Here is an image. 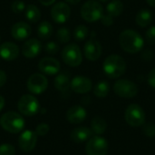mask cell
<instances>
[{
	"instance_id": "6da1fadb",
	"label": "cell",
	"mask_w": 155,
	"mask_h": 155,
	"mask_svg": "<svg viewBox=\"0 0 155 155\" xmlns=\"http://www.w3.org/2000/svg\"><path fill=\"white\" fill-rule=\"evenodd\" d=\"M119 45L124 52L136 54L143 50L144 40L138 32L133 29H126L119 35Z\"/></svg>"
},
{
	"instance_id": "7a4b0ae2",
	"label": "cell",
	"mask_w": 155,
	"mask_h": 155,
	"mask_svg": "<svg viewBox=\"0 0 155 155\" xmlns=\"http://www.w3.org/2000/svg\"><path fill=\"white\" fill-rule=\"evenodd\" d=\"M127 64L125 60L119 54H110L103 64L104 74L111 79H117L124 74Z\"/></svg>"
},
{
	"instance_id": "3957f363",
	"label": "cell",
	"mask_w": 155,
	"mask_h": 155,
	"mask_svg": "<svg viewBox=\"0 0 155 155\" xmlns=\"http://www.w3.org/2000/svg\"><path fill=\"white\" fill-rule=\"evenodd\" d=\"M25 124V123L23 116L15 112L5 113L0 118L1 127L10 134H18L22 132Z\"/></svg>"
},
{
	"instance_id": "277c9868",
	"label": "cell",
	"mask_w": 155,
	"mask_h": 155,
	"mask_svg": "<svg viewBox=\"0 0 155 155\" xmlns=\"http://www.w3.org/2000/svg\"><path fill=\"white\" fill-rule=\"evenodd\" d=\"M104 15L103 5L96 0H89L81 7V15L88 23H94L102 18Z\"/></svg>"
},
{
	"instance_id": "5b68a950",
	"label": "cell",
	"mask_w": 155,
	"mask_h": 155,
	"mask_svg": "<svg viewBox=\"0 0 155 155\" xmlns=\"http://www.w3.org/2000/svg\"><path fill=\"white\" fill-rule=\"evenodd\" d=\"M126 123L132 127H140L145 124V113L137 104H130L124 113Z\"/></svg>"
},
{
	"instance_id": "8992f818",
	"label": "cell",
	"mask_w": 155,
	"mask_h": 155,
	"mask_svg": "<svg viewBox=\"0 0 155 155\" xmlns=\"http://www.w3.org/2000/svg\"><path fill=\"white\" fill-rule=\"evenodd\" d=\"M62 59L69 66H79L83 61V54L80 47L76 44L67 45L62 51Z\"/></svg>"
},
{
	"instance_id": "52a82bcc",
	"label": "cell",
	"mask_w": 155,
	"mask_h": 155,
	"mask_svg": "<svg viewBox=\"0 0 155 155\" xmlns=\"http://www.w3.org/2000/svg\"><path fill=\"white\" fill-rule=\"evenodd\" d=\"M17 108L22 115L34 116L38 113L39 102L34 95L25 94L20 97L17 103Z\"/></svg>"
},
{
	"instance_id": "ba28073f",
	"label": "cell",
	"mask_w": 155,
	"mask_h": 155,
	"mask_svg": "<svg viewBox=\"0 0 155 155\" xmlns=\"http://www.w3.org/2000/svg\"><path fill=\"white\" fill-rule=\"evenodd\" d=\"M114 92L122 98H134L138 94V87L128 79H120L114 83Z\"/></svg>"
},
{
	"instance_id": "9c48e42d",
	"label": "cell",
	"mask_w": 155,
	"mask_h": 155,
	"mask_svg": "<svg viewBox=\"0 0 155 155\" xmlns=\"http://www.w3.org/2000/svg\"><path fill=\"white\" fill-rule=\"evenodd\" d=\"M85 152L87 155H106L108 153V143L100 135L91 137L86 143Z\"/></svg>"
},
{
	"instance_id": "30bf717a",
	"label": "cell",
	"mask_w": 155,
	"mask_h": 155,
	"mask_svg": "<svg viewBox=\"0 0 155 155\" xmlns=\"http://www.w3.org/2000/svg\"><path fill=\"white\" fill-rule=\"evenodd\" d=\"M48 86L47 78L42 74H32L26 83V87L28 91L34 94H41L44 93Z\"/></svg>"
},
{
	"instance_id": "8fae6325",
	"label": "cell",
	"mask_w": 155,
	"mask_h": 155,
	"mask_svg": "<svg viewBox=\"0 0 155 155\" xmlns=\"http://www.w3.org/2000/svg\"><path fill=\"white\" fill-rule=\"evenodd\" d=\"M71 15V9L69 5L64 2L56 3L51 9V17L52 19L58 24L65 23Z\"/></svg>"
},
{
	"instance_id": "7c38bea8",
	"label": "cell",
	"mask_w": 155,
	"mask_h": 155,
	"mask_svg": "<svg viewBox=\"0 0 155 155\" xmlns=\"http://www.w3.org/2000/svg\"><path fill=\"white\" fill-rule=\"evenodd\" d=\"M37 143V134L30 130L23 132L18 138V145L21 151L25 153L32 152Z\"/></svg>"
},
{
	"instance_id": "4fadbf2b",
	"label": "cell",
	"mask_w": 155,
	"mask_h": 155,
	"mask_svg": "<svg viewBox=\"0 0 155 155\" xmlns=\"http://www.w3.org/2000/svg\"><path fill=\"white\" fill-rule=\"evenodd\" d=\"M84 56L89 61H97L102 55V45L94 36L84 46Z\"/></svg>"
},
{
	"instance_id": "5bb4252c",
	"label": "cell",
	"mask_w": 155,
	"mask_h": 155,
	"mask_svg": "<svg viewBox=\"0 0 155 155\" xmlns=\"http://www.w3.org/2000/svg\"><path fill=\"white\" fill-rule=\"evenodd\" d=\"M71 89L76 93V94H87L89 93L93 88V83L90 78L78 75L73 78V80L70 83Z\"/></svg>"
},
{
	"instance_id": "9a60e30c",
	"label": "cell",
	"mask_w": 155,
	"mask_h": 155,
	"mask_svg": "<svg viewBox=\"0 0 155 155\" xmlns=\"http://www.w3.org/2000/svg\"><path fill=\"white\" fill-rule=\"evenodd\" d=\"M39 70L48 75L56 74L60 70V63L58 60L53 57H44L38 63Z\"/></svg>"
},
{
	"instance_id": "2e32d148",
	"label": "cell",
	"mask_w": 155,
	"mask_h": 155,
	"mask_svg": "<svg viewBox=\"0 0 155 155\" xmlns=\"http://www.w3.org/2000/svg\"><path fill=\"white\" fill-rule=\"evenodd\" d=\"M42 50V44L35 38H31L25 42L22 46V54L25 57L32 59L37 56Z\"/></svg>"
},
{
	"instance_id": "e0dca14e",
	"label": "cell",
	"mask_w": 155,
	"mask_h": 155,
	"mask_svg": "<svg viewBox=\"0 0 155 155\" xmlns=\"http://www.w3.org/2000/svg\"><path fill=\"white\" fill-rule=\"evenodd\" d=\"M87 116L86 110L81 105H74L66 112V119L70 124H78L83 123Z\"/></svg>"
},
{
	"instance_id": "ac0fdd59",
	"label": "cell",
	"mask_w": 155,
	"mask_h": 155,
	"mask_svg": "<svg viewBox=\"0 0 155 155\" xmlns=\"http://www.w3.org/2000/svg\"><path fill=\"white\" fill-rule=\"evenodd\" d=\"M19 47L13 42H5L0 45V56L5 61H13L19 55Z\"/></svg>"
},
{
	"instance_id": "d6986e66",
	"label": "cell",
	"mask_w": 155,
	"mask_h": 155,
	"mask_svg": "<svg viewBox=\"0 0 155 155\" xmlns=\"http://www.w3.org/2000/svg\"><path fill=\"white\" fill-rule=\"evenodd\" d=\"M31 26L25 22H17L11 28L12 36L18 41L27 38L31 35Z\"/></svg>"
},
{
	"instance_id": "ffe728a7",
	"label": "cell",
	"mask_w": 155,
	"mask_h": 155,
	"mask_svg": "<svg viewBox=\"0 0 155 155\" xmlns=\"http://www.w3.org/2000/svg\"><path fill=\"white\" fill-rule=\"evenodd\" d=\"M93 134H94L90 128L85 126H80L72 130L70 134V139L75 143H82L88 141Z\"/></svg>"
},
{
	"instance_id": "44dd1931",
	"label": "cell",
	"mask_w": 155,
	"mask_h": 155,
	"mask_svg": "<svg viewBox=\"0 0 155 155\" xmlns=\"http://www.w3.org/2000/svg\"><path fill=\"white\" fill-rule=\"evenodd\" d=\"M70 83L71 81L69 74L64 72L56 75V77L54 78V84L56 90L60 91L61 93H66L70 88Z\"/></svg>"
},
{
	"instance_id": "7402d4cb",
	"label": "cell",
	"mask_w": 155,
	"mask_h": 155,
	"mask_svg": "<svg viewBox=\"0 0 155 155\" xmlns=\"http://www.w3.org/2000/svg\"><path fill=\"white\" fill-rule=\"evenodd\" d=\"M153 12L149 9H141L136 16H135V22L137 24V25H139L140 27H147L153 21Z\"/></svg>"
},
{
	"instance_id": "603a6c76",
	"label": "cell",
	"mask_w": 155,
	"mask_h": 155,
	"mask_svg": "<svg viewBox=\"0 0 155 155\" xmlns=\"http://www.w3.org/2000/svg\"><path fill=\"white\" fill-rule=\"evenodd\" d=\"M106 129H107V123L103 117L96 116L92 120L91 130H92L93 134H94L96 135H101L106 131Z\"/></svg>"
},
{
	"instance_id": "cb8c5ba5",
	"label": "cell",
	"mask_w": 155,
	"mask_h": 155,
	"mask_svg": "<svg viewBox=\"0 0 155 155\" xmlns=\"http://www.w3.org/2000/svg\"><path fill=\"white\" fill-rule=\"evenodd\" d=\"M53 34V26L48 21H43L37 27V35L43 40L50 38Z\"/></svg>"
},
{
	"instance_id": "d4e9b609",
	"label": "cell",
	"mask_w": 155,
	"mask_h": 155,
	"mask_svg": "<svg viewBox=\"0 0 155 155\" xmlns=\"http://www.w3.org/2000/svg\"><path fill=\"white\" fill-rule=\"evenodd\" d=\"M124 4L121 0H112L106 6L107 13L114 17L119 16L124 11Z\"/></svg>"
},
{
	"instance_id": "484cf974",
	"label": "cell",
	"mask_w": 155,
	"mask_h": 155,
	"mask_svg": "<svg viewBox=\"0 0 155 155\" xmlns=\"http://www.w3.org/2000/svg\"><path fill=\"white\" fill-rule=\"evenodd\" d=\"M25 17L29 22L33 24L37 23L41 18V12L36 5H28L25 7Z\"/></svg>"
},
{
	"instance_id": "4316f807",
	"label": "cell",
	"mask_w": 155,
	"mask_h": 155,
	"mask_svg": "<svg viewBox=\"0 0 155 155\" xmlns=\"http://www.w3.org/2000/svg\"><path fill=\"white\" fill-rule=\"evenodd\" d=\"M109 92H110V84L106 81L98 82L94 88V94L98 98L106 97L108 95Z\"/></svg>"
},
{
	"instance_id": "83f0119b",
	"label": "cell",
	"mask_w": 155,
	"mask_h": 155,
	"mask_svg": "<svg viewBox=\"0 0 155 155\" xmlns=\"http://www.w3.org/2000/svg\"><path fill=\"white\" fill-rule=\"evenodd\" d=\"M88 33H89V31H88L87 26H85L84 25H79L75 27V29L74 31V37L77 41H83L87 37Z\"/></svg>"
},
{
	"instance_id": "f1b7e54d",
	"label": "cell",
	"mask_w": 155,
	"mask_h": 155,
	"mask_svg": "<svg viewBox=\"0 0 155 155\" xmlns=\"http://www.w3.org/2000/svg\"><path fill=\"white\" fill-rule=\"evenodd\" d=\"M71 34L67 27H62L56 32V39L61 44H66L70 41Z\"/></svg>"
},
{
	"instance_id": "f546056e",
	"label": "cell",
	"mask_w": 155,
	"mask_h": 155,
	"mask_svg": "<svg viewBox=\"0 0 155 155\" xmlns=\"http://www.w3.org/2000/svg\"><path fill=\"white\" fill-rule=\"evenodd\" d=\"M143 133L147 137H154L155 136V124L153 123L144 124L143 125Z\"/></svg>"
},
{
	"instance_id": "4dcf8cb0",
	"label": "cell",
	"mask_w": 155,
	"mask_h": 155,
	"mask_svg": "<svg viewBox=\"0 0 155 155\" xmlns=\"http://www.w3.org/2000/svg\"><path fill=\"white\" fill-rule=\"evenodd\" d=\"M15 148L9 143H3L0 145V155H15Z\"/></svg>"
},
{
	"instance_id": "1f68e13d",
	"label": "cell",
	"mask_w": 155,
	"mask_h": 155,
	"mask_svg": "<svg viewBox=\"0 0 155 155\" xmlns=\"http://www.w3.org/2000/svg\"><path fill=\"white\" fill-rule=\"evenodd\" d=\"M45 50L49 54H55L59 51V45L56 42L51 41L45 45Z\"/></svg>"
},
{
	"instance_id": "d6a6232c",
	"label": "cell",
	"mask_w": 155,
	"mask_h": 155,
	"mask_svg": "<svg viewBox=\"0 0 155 155\" xmlns=\"http://www.w3.org/2000/svg\"><path fill=\"white\" fill-rule=\"evenodd\" d=\"M11 9L14 13L15 14H20L25 9V5L23 1L21 0H15L12 3L11 5Z\"/></svg>"
},
{
	"instance_id": "836d02e7",
	"label": "cell",
	"mask_w": 155,
	"mask_h": 155,
	"mask_svg": "<svg viewBox=\"0 0 155 155\" xmlns=\"http://www.w3.org/2000/svg\"><path fill=\"white\" fill-rule=\"evenodd\" d=\"M145 40L151 45H155V25H153L149 29H147L145 33Z\"/></svg>"
},
{
	"instance_id": "e575fe53",
	"label": "cell",
	"mask_w": 155,
	"mask_h": 155,
	"mask_svg": "<svg viewBox=\"0 0 155 155\" xmlns=\"http://www.w3.org/2000/svg\"><path fill=\"white\" fill-rule=\"evenodd\" d=\"M50 130V127L47 124L42 123L40 124H38L35 128V134H37V136H45L48 134Z\"/></svg>"
},
{
	"instance_id": "d590c367",
	"label": "cell",
	"mask_w": 155,
	"mask_h": 155,
	"mask_svg": "<svg viewBox=\"0 0 155 155\" xmlns=\"http://www.w3.org/2000/svg\"><path fill=\"white\" fill-rule=\"evenodd\" d=\"M102 24L105 26H110L114 24V16H112L111 15L107 14H104L102 18L100 19Z\"/></svg>"
},
{
	"instance_id": "8d00e7d4",
	"label": "cell",
	"mask_w": 155,
	"mask_h": 155,
	"mask_svg": "<svg viewBox=\"0 0 155 155\" xmlns=\"http://www.w3.org/2000/svg\"><path fill=\"white\" fill-rule=\"evenodd\" d=\"M147 82L150 86H152L153 88H155V67L149 72L148 77H147Z\"/></svg>"
},
{
	"instance_id": "74e56055",
	"label": "cell",
	"mask_w": 155,
	"mask_h": 155,
	"mask_svg": "<svg viewBox=\"0 0 155 155\" xmlns=\"http://www.w3.org/2000/svg\"><path fill=\"white\" fill-rule=\"evenodd\" d=\"M142 58L145 61H151L153 58V53L150 49H146L142 53Z\"/></svg>"
},
{
	"instance_id": "f35d334b",
	"label": "cell",
	"mask_w": 155,
	"mask_h": 155,
	"mask_svg": "<svg viewBox=\"0 0 155 155\" xmlns=\"http://www.w3.org/2000/svg\"><path fill=\"white\" fill-rule=\"evenodd\" d=\"M6 80H7V75L5 72L3 70H0V88L5 85V84L6 83Z\"/></svg>"
},
{
	"instance_id": "ab89813d",
	"label": "cell",
	"mask_w": 155,
	"mask_h": 155,
	"mask_svg": "<svg viewBox=\"0 0 155 155\" xmlns=\"http://www.w3.org/2000/svg\"><path fill=\"white\" fill-rule=\"evenodd\" d=\"M43 5H51L52 4H54L55 2V0H38Z\"/></svg>"
},
{
	"instance_id": "60d3db41",
	"label": "cell",
	"mask_w": 155,
	"mask_h": 155,
	"mask_svg": "<svg viewBox=\"0 0 155 155\" xmlns=\"http://www.w3.org/2000/svg\"><path fill=\"white\" fill-rule=\"evenodd\" d=\"M5 100L3 96L0 95V112L3 110V108L5 107Z\"/></svg>"
},
{
	"instance_id": "b9f144b4",
	"label": "cell",
	"mask_w": 155,
	"mask_h": 155,
	"mask_svg": "<svg viewBox=\"0 0 155 155\" xmlns=\"http://www.w3.org/2000/svg\"><path fill=\"white\" fill-rule=\"evenodd\" d=\"M66 3H69V4H72V5H76L78 4L81 0H64Z\"/></svg>"
},
{
	"instance_id": "7bdbcfd3",
	"label": "cell",
	"mask_w": 155,
	"mask_h": 155,
	"mask_svg": "<svg viewBox=\"0 0 155 155\" xmlns=\"http://www.w3.org/2000/svg\"><path fill=\"white\" fill-rule=\"evenodd\" d=\"M147 4L152 6V7H155V0H146Z\"/></svg>"
},
{
	"instance_id": "ee69618b",
	"label": "cell",
	"mask_w": 155,
	"mask_h": 155,
	"mask_svg": "<svg viewBox=\"0 0 155 155\" xmlns=\"http://www.w3.org/2000/svg\"><path fill=\"white\" fill-rule=\"evenodd\" d=\"M99 1H101V2H107V1H109V0H99Z\"/></svg>"
},
{
	"instance_id": "f6af8a7d",
	"label": "cell",
	"mask_w": 155,
	"mask_h": 155,
	"mask_svg": "<svg viewBox=\"0 0 155 155\" xmlns=\"http://www.w3.org/2000/svg\"><path fill=\"white\" fill-rule=\"evenodd\" d=\"M0 41H1V37H0Z\"/></svg>"
}]
</instances>
